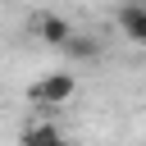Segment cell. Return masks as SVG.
<instances>
[{
  "label": "cell",
  "instance_id": "obj_1",
  "mask_svg": "<svg viewBox=\"0 0 146 146\" xmlns=\"http://www.w3.org/2000/svg\"><path fill=\"white\" fill-rule=\"evenodd\" d=\"M73 96H78V78H73L68 68L46 73V78H36V82L27 87V100L41 105V110H59V105H68Z\"/></svg>",
  "mask_w": 146,
  "mask_h": 146
},
{
  "label": "cell",
  "instance_id": "obj_2",
  "mask_svg": "<svg viewBox=\"0 0 146 146\" xmlns=\"http://www.w3.org/2000/svg\"><path fill=\"white\" fill-rule=\"evenodd\" d=\"M114 23H119V32H123L132 46L146 50V0H128V5H119Z\"/></svg>",
  "mask_w": 146,
  "mask_h": 146
},
{
  "label": "cell",
  "instance_id": "obj_3",
  "mask_svg": "<svg viewBox=\"0 0 146 146\" xmlns=\"http://www.w3.org/2000/svg\"><path fill=\"white\" fill-rule=\"evenodd\" d=\"M32 32H36L46 46H59V50H64V46H68V36H73V23H68V18H59V14H50V9H41V14L32 18Z\"/></svg>",
  "mask_w": 146,
  "mask_h": 146
},
{
  "label": "cell",
  "instance_id": "obj_4",
  "mask_svg": "<svg viewBox=\"0 0 146 146\" xmlns=\"http://www.w3.org/2000/svg\"><path fill=\"white\" fill-rule=\"evenodd\" d=\"M18 146H64V128L55 119H32L18 137Z\"/></svg>",
  "mask_w": 146,
  "mask_h": 146
},
{
  "label": "cell",
  "instance_id": "obj_5",
  "mask_svg": "<svg viewBox=\"0 0 146 146\" xmlns=\"http://www.w3.org/2000/svg\"><path fill=\"white\" fill-rule=\"evenodd\" d=\"M64 55H68L73 64H91V59H100V41H96L91 32H73L68 46H64Z\"/></svg>",
  "mask_w": 146,
  "mask_h": 146
}]
</instances>
